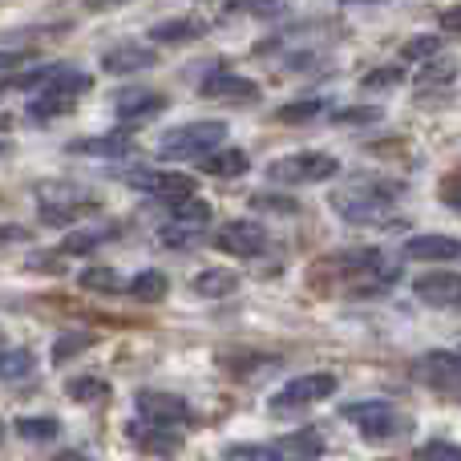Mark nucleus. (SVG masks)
I'll use <instances>...</instances> for the list:
<instances>
[{
    "instance_id": "nucleus-41",
    "label": "nucleus",
    "mask_w": 461,
    "mask_h": 461,
    "mask_svg": "<svg viewBox=\"0 0 461 461\" xmlns=\"http://www.w3.org/2000/svg\"><path fill=\"white\" fill-rule=\"evenodd\" d=\"M438 24H441V32H454V37H461V5L441 8V13H438Z\"/></svg>"
},
{
    "instance_id": "nucleus-19",
    "label": "nucleus",
    "mask_w": 461,
    "mask_h": 461,
    "mask_svg": "<svg viewBox=\"0 0 461 461\" xmlns=\"http://www.w3.org/2000/svg\"><path fill=\"white\" fill-rule=\"evenodd\" d=\"M191 287H194V295H203V300H223V295L239 292V276L227 267H207L191 279Z\"/></svg>"
},
{
    "instance_id": "nucleus-15",
    "label": "nucleus",
    "mask_w": 461,
    "mask_h": 461,
    "mask_svg": "<svg viewBox=\"0 0 461 461\" xmlns=\"http://www.w3.org/2000/svg\"><path fill=\"white\" fill-rule=\"evenodd\" d=\"M417 376L425 384H461V348L457 352H429L417 360Z\"/></svg>"
},
{
    "instance_id": "nucleus-35",
    "label": "nucleus",
    "mask_w": 461,
    "mask_h": 461,
    "mask_svg": "<svg viewBox=\"0 0 461 461\" xmlns=\"http://www.w3.org/2000/svg\"><path fill=\"white\" fill-rule=\"evenodd\" d=\"M61 69V65H41V69H29V73H16V77H5L0 81V89H37V86H45L53 73Z\"/></svg>"
},
{
    "instance_id": "nucleus-27",
    "label": "nucleus",
    "mask_w": 461,
    "mask_h": 461,
    "mask_svg": "<svg viewBox=\"0 0 461 461\" xmlns=\"http://www.w3.org/2000/svg\"><path fill=\"white\" fill-rule=\"evenodd\" d=\"M13 429L21 441H53L57 433H61V425H57L53 417H21Z\"/></svg>"
},
{
    "instance_id": "nucleus-39",
    "label": "nucleus",
    "mask_w": 461,
    "mask_h": 461,
    "mask_svg": "<svg viewBox=\"0 0 461 461\" xmlns=\"http://www.w3.org/2000/svg\"><path fill=\"white\" fill-rule=\"evenodd\" d=\"M373 118H381V113L368 110V105H357V110H340V113H336V122H340V126H365V122H373Z\"/></svg>"
},
{
    "instance_id": "nucleus-5",
    "label": "nucleus",
    "mask_w": 461,
    "mask_h": 461,
    "mask_svg": "<svg viewBox=\"0 0 461 461\" xmlns=\"http://www.w3.org/2000/svg\"><path fill=\"white\" fill-rule=\"evenodd\" d=\"M344 421H352L368 441H389L397 433H409V421L389 405V401H352L340 409Z\"/></svg>"
},
{
    "instance_id": "nucleus-38",
    "label": "nucleus",
    "mask_w": 461,
    "mask_h": 461,
    "mask_svg": "<svg viewBox=\"0 0 461 461\" xmlns=\"http://www.w3.org/2000/svg\"><path fill=\"white\" fill-rule=\"evenodd\" d=\"M401 81H405V73L401 69H373L365 77V86L368 89H389V86H401Z\"/></svg>"
},
{
    "instance_id": "nucleus-48",
    "label": "nucleus",
    "mask_w": 461,
    "mask_h": 461,
    "mask_svg": "<svg viewBox=\"0 0 461 461\" xmlns=\"http://www.w3.org/2000/svg\"><path fill=\"white\" fill-rule=\"evenodd\" d=\"M340 5H357V0H340Z\"/></svg>"
},
{
    "instance_id": "nucleus-34",
    "label": "nucleus",
    "mask_w": 461,
    "mask_h": 461,
    "mask_svg": "<svg viewBox=\"0 0 461 461\" xmlns=\"http://www.w3.org/2000/svg\"><path fill=\"white\" fill-rule=\"evenodd\" d=\"M441 53V37H433V32H421V37H409L405 45H401V57L405 61H425V57Z\"/></svg>"
},
{
    "instance_id": "nucleus-45",
    "label": "nucleus",
    "mask_w": 461,
    "mask_h": 461,
    "mask_svg": "<svg viewBox=\"0 0 461 461\" xmlns=\"http://www.w3.org/2000/svg\"><path fill=\"white\" fill-rule=\"evenodd\" d=\"M105 5H118V0H86V8H105Z\"/></svg>"
},
{
    "instance_id": "nucleus-49",
    "label": "nucleus",
    "mask_w": 461,
    "mask_h": 461,
    "mask_svg": "<svg viewBox=\"0 0 461 461\" xmlns=\"http://www.w3.org/2000/svg\"><path fill=\"white\" fill-rule=\"evenodd\" d=\"M381 461H393V457H381Z\"/></svg>"
},
{
    "instance_id": "nucleus-29",
    "label": "nucleus",
    "mask_w": 461,
    "mask_h": 461,
    "mask_svg": "<svg viewBox=\"0 0 461 461\" xmlns=\"http://www.w3.org/2000/svg\"><path fill=\"white\" fill-rule=\"evenodd\" d=\"M77 284L86 287V292H105V295L122 292V279H118V271L113 267H86L77 276Z\"/></svg>"
},
{
    "instance_id": "nucleus-50",
    "label": "nucleus",
    "mask_w": 461,
    "mask_h": 461,
    "mask_svg": "<svg viewBox=\"0 0 461 461\" xmlns=\"http://www.w3.org/2000/svg\"><path fill=\"white\" fill-rule=\"evenodd\" d=\"M300 461H312V457H300Z\"/></svg>"
},
{
    "instance_id": "nucleus-24",
    "label": "nucleus",
    "mask_w": 461,
    "mask_h": 461,
    "mask_svg": "<svg viewBox=\"0 0 461 461\" xmlns=\"http://www.w3.org/2000/svg\"><path fill=\"white\" fill-rule=\"evenodd\" d=\"M113 235H118V227H89V230H73V235H65L61 255H86V251L102 247L105 239H113Z\"/></svg>"
},
{
    "instance_id": "nucleus-17",
    "label": "nucleus",
    "mask_w": 461,
    "mask_h": 461,
    "mask_svg": "<svg viewBox=\"0 0 461 461\" xmlns=\"http://www.w3.org/2000/svg\"><path fill=\"white\" fill-rule=\"evenodd\" d=\"M113 110H118L122 122H146V118H154V113L167 110V97L150 94V89H130V94L118 97V105H113Z\"/></svg>"
},
{
    "instance_id": "nucleus-47",
    "label": "nucleus",
    "mask_w": 461,
    "mask_h": 461,
    "mask_svg": "<svg viewBox=\"0 0 461 461\" xmlns=\"http://www.w3.org/2000/svg\"><path fill=\"white\" fill-rule=\"evenodd\" d=\"M0 130H8V118H0Z\"/></svg>"
},
{
    "instance_id": "nucleus-13",
    "label": "nucleus",
    "mask_w": 461,
    "mask_h": 461,
    "mask_svg": "<svg viewBox=\"0 0 461 461\" xmlns=\"http://www.w3.org/2000/svg\"><path fill=\"white\" fill-rule=\"evenodd\" d=\"M158 61L150 45H138V41H126V45H113L110 53H102V69L113 73V77H126V73H142Z\"/></svg>"
},
{
    "instance_id": "nucleus-2",
    "label": "nucleus",
    "mask_w": 461,
    "mask_h": 461,
    "mask_svg": "<svg viewBox=\"0 0 461 461\" xmlns=\"http://www.w3.org/2000/svg\"><path fill=\"white\" fill-rule=\"evenodd\" d=\"M89 86H94V77H89V73L61 65V69H57L53 77L41 86V94L32 97L29 118H32V122H53V118H61V113H69L73 105H77V97L89 94Z\"/></svg>"
},
{
    "instance_id": "nucleus-3",
    "label": "nucleus",
    "mask_w": 461,
    "mask_h": 461,
    "mask_svg": "<svg viewBox=\"0 0 461 461\" xmlns=\"http://www.w3.org/2000/svg\"><path fill=\"white\" fill-rule=\"evenodd\" d=\"M227 138V122H186V126H175L158 138V154L167 162H178V158H203L207 150L223 146Z\"/></svg>"
},
{
    "instance_id": "nucleus-36",
    "label": "nucleus",
    "mask_w": 461,
    "mask_h": 461,
    "mask_svg": "<svg viewBox=\"0 0 461 461\" xmlns=\"http://www.w3.org/2000/svg\"><path fill=\"white\" fill-rule=\"evenodd\" d=\"M251 211H276V215H295L300 203L287 199V194H255L251 199Z\"/></svg>"
},
{
    "instance_id": "nucleus-20",
    "label": "nucleus",
    "mask_w": 461,
    "mask_h": 461,
    "mask_svg": "<svg viewBox=\"0 0 461 461\" xmlns=\"http://www.w3.org/2000/svg\"><path fill=\"white\" fill-rule=\"evenodd\" d=\"M207 32V24L194 21V16H178V21H162L150 29V41H158V45H178V41H194Z\"/></svg>"
},
{
    "instance_id": "nucleus-30",
    "label": "nucleus",
    "mask_w": 461,
    "mask_h": 461,
    "mask_svg": "<svg viewBox=\"0 0 461 461\" xmlns=\"http://www.w3.org/2000/svg\"><path fill=\"white\" fill-rule=\"evenodd\" d=\"M94 344V336L89 332H61L53 344V365H69L73 357H81V352Z\"/></svg>"
},
{
    "instance_id": "nucleus-9",
    "label": "nucleus",
    "mask_w": 461,
    "mask_h": 461,
    "mask_svg": "<svg viewBox=\"0 0 461 461\" xmlns=\"http://www.w3.org/2000/svg\"><path fill=\"white\" fill-rule=\"evenodd\" d=\"M130 183L142 186V191H150L158 203H170V207L194 194V178L175 175V170H138V175H130Z\"/></svg>"
},
{
    "instance_id": "nucleus-32",
    "label": "nucleus",
    "mask_w": 461,
    "mask_h": 461,
    "mask_svg": "<svg viewBox=\"0 0 461 461\" xmlns=\"http://www.w3.org/2000/svg\"><path fill=\"white\" fill-rule=\"evenodd\" d=\"M320 449H324V441H320L316 429H300V433L279 441V454H295V457H316Z\"/></svg>"
},
{
    "instance_id": "nucleus-26",
    "label": "nucleus",
    "mask_w": 461,
    "mask_h": 461,
    "mask_svg": "<svg viewBox=\"0 0 461 461\" xmlns=\"http://www.w3.org/2000/svg\"><path fill=\"white\" fill-rule=\"evenodd\" d=\"M324 113V97H300V102H287L276 110V122L284 126H300V122H312Z\"/></svg>"
},
{
    "instance_id": "nucleus-42",
    "label": "nucleus",
    "mask_w": 461,
    "mask_h": 461,
    "mask_svg": "<svg viewBox=\"0 0 461 461\" xmlns=\"http://www.w3.org/2000/svg\"><path fill=\"white\" fill-rule=\"evenodd\" d=\"M29 239H32V230L21 227V223H5V227H0V247H5V243H29Z\"/></svg>"
},
{
    "instance_id": "nucleus-28",
    "label": "nucleus",
    "mask_w": 461,
    "mask_h": 461,
    "mask_svg": "<svg viewBox=\"0 0 461 461\" xmlns=\"http://www.w3.org/2000/svg\"><path fill=\"white\" fill-rule=\"evenodd\" d=\"M223 461H279V446H263V441H239L223 449Z\"/></svg>"
},
{
    "instance_id": "nucleus-33",
    "label": "nucleus",
    "mask_w": 461,
    "mask_h": 461,
    "mask_svg": "<svg viewBox=\"0 0 461 461\" xmlns=\"http://www.w3.org/2000/svg\"><path fill=\"white\" fill-rule=\"evenodd\" d=\"M199 239H203V227H186V223H170V227L158 230V243H162V247H175V251H183V247L199 243Z\"/></svg>"
},
{
    "instance_id": "nucleus-40",
    "label": "nucleus",
    "mask_w": 461,
    "mask_h": 461,
    "mask_svg": "<svg viewBox=\"0 0 461 461\" xmlns=\"http://www.w3.org/2000/svg\"><path fill=\"white\" fill-rule=\"evenodd\" d=\"M438 199L446 203V207H454V211H461V175H454V178H446V183L438 186Z\"/></svg>"
},
{
    "instance_id": "nucleus-22",
    "label": "nucleus",
    "mask_w": 461,
    "mask_h": 461,
    "mask_svg": "<svg viewBox=\"0 0 461 461\" xmlns=\"http://www.w3.org/2000/svg\"><path fill=\"white\" fill-rule=\"evenodd\" d=\"M454 77H457V61H454V57L433 53V57H425V69L417 73L413 81L421 89H438V86H454Z\"/></svg>"
},
{
    "instance_id": "nucleus-6",
    "label": "nucleus",
    "mask_w": 461,
    "mask_h": 461,
    "mask_svg": "<svg viewBox=\"0 0 461 461\" xmlns=\"http://www.w3.org/2000/svg\"><path fill=\"white\" fill-rule=\"evenodd\" d=\"M332 393H336L332 373L292 376L287 384H279V389L271 393V409H276V413H287V409H303V405H316V401H328Z\"/></svg>"
},
{
    "instance_id": "nucleus-37",
    "label": "nucleus",
    "mask_w": 461,
    "mask_h": 461,
    "mask_svg": "<svg viewBox=\"0 0 461 461\" xmlns=\"http://www.w3.org/2000/svg\"><path fill=\"white\" fill-rule=\"evenodd\" d=\"M417 457L421 461H461V446H454V441H425V446L417 449Z\"/></svg>"
},
{
    "instance_id": "nucleus-31",
    "label": "nucleus",
    "mask_w": 461,
    "mask_h": 461,
    "mask_svg": "<svg viewBox=\"0 0 461 461\" xmlns=\"http://www.w3.org/2000/svg\"><path fill=\"white\" fill-rule=\"evenodd\" d=\"M170 215H175V223H186V227H207L211 223V203H203V199H183V203H175L170 207Z\"/></svg>"
},
{
    "instance_id": "nucleus-10",
    "label": "nucleus",
    "mask_w": 461,
    "mask_h": 461,
    "mask_svg": "<svg viewBox=\"0 0 461 461\" xmlns=\"http://www.w3.org/2000/svg\"><path fill=\"white\" fill-rule=\"evenodd\" d=\"M413 295L429 308H457L461 303V271H425L413 279Z\"/></svg>"
},
{
    "instance_id": "nucleus-44",
    "label": "nucleus",
    "mask_w": 461,
    "mask_h": 461,
    "mask_svg": "<svg viewBox=\"0 0 461 461\" xmlns=\"http://www.w3.org/2000/svg\"><path fill=\"white\" fill-rule=\"evenodd\" d=\"M49 461H89L86 454H77V449H61V454H53Z\"/></svg>"
},
{
    "instance_id": "nucleus-11",
    "label": "nucleus",
    "mask_w": 461,
    "mask_h": 461,
    "mask_svg": "<svg viewBox=\"0 0 461 461\" xmlns=\"http://www.w3.org/2000/svg\"><path fill=\"white\" fill-rule=\"evenodd\" d=\"M126 438L134 441V449H142V454H158V457H170L183 449V438L175 433V425H154V421H134L126 429Z\"/></svg>"
},
{
    "instance_id": "nucleus-14",
    "label": "nucleus",
    "mask_w": 461,
    "mask_h": 461,
    "mask_svg": "<svg viewBox=\"0 0 461 461\" xmlns=\"http://www.w3.org/2000/svg\"><path fill=\"white\" fill-rule=\"evenodd\" d=\"M405 259L454 263V259H461V239H454V235H413L405 243Z\"/></svg>"
},
{
    "instance_id": "nucleus-46",
    "label": "nucleus",
    "mask_w": 461,
    "mask_h": 461,
    "mask_svg": "<svg viewBox=\"0 0 461 461\" xmlns=\"http://www.w3.org/2000/svg\"><path fill=\"white\" fill-rule=\"evenodd\" d=\"M5 154H8V142H0V158H5Z\"/></svg>"
},
{
    "instance_id": "nucleus-18",
    "label": "nucleus",
    "mask_w": 461,
    "mask_h": 461,
    "mask_svg": "<svg viewBox=\"0 0 461 461\" xmlns=\"http://www.w3.org/2000/svg\"><path fill=\"white\" fill-rule=\"evenodd\" d=\"M130 150H134V142L126 134H97L69 142V154H89V158H126Z\"/></svg>"
},
{
    "instance_id": "nucleus-8",
    "label": "nucleus",
    "mask_w": 461,
    "mask_h": 461,
    "mask_svg": "<svg viewBox=\"0 0 461 461\" xmlns=\"http://www.w3.org/2000/svg\"><path fill=\"white\" fill-rule=\"evenodd\" d=\"M134 405H138V413H142L146 421H154V425H186V421H194L191 405H186L183 397H175V393L142 389L134 397Z\"/></svg>"
},
{
    "instance_id": "nucleus-21",
    "label": "nucleus",
    "mask_w": 461,
    "mask_h": 461,
    "mask_svg": "<svg viewBox=\"0 0 461 461\" xmlns=\"http://www.w3.org/2000/svg\"><path fill=\"white\" fill-rule=\"evenodd\" d=\"M65 397L77 401V405H102V401L110 397V384H105V376H94V373L69 376V381H65Z\"/></svg>"
},
{
    "instance_id": "nucleus-4",
    "label": "nucleus",
    "mask_w": 461,
    "mask_h": 461,
    "mask_svg": "<svg viewBox=\"0 0 461 461\" xmlns=\"http://www.w3.org/2000/svg\"><path fill=\"white\" fill-rule=\"evenodd\" d=\"M340 175V162L332 154H287V158L267 162V183H284V186H303V183H328Z\"/></svg>"
},
{
    "instance_id": "nucleus-1",
    "label": "nucleus",
    "mask_w": 461,
    "mask_h": 461,
    "mask_svg": "<svg viewBox=\"0 0 461 461\" xmlns=\"http://www.w3.org/2000/svg\"><path fill=\"white\" fill-rule=\"evenodd\" d=\"M397 199V183H352L344 191H332V211L344 223H376L381 215H389Z\"/></svg>"
},
{
    "instance_id": "nucleus-51",
    "label": "nucleus",
    "mask_w": 461,
    "mask_h": 461,
    "mask_svg": "<svg viewBox=\"0 0 461 461\" xmlns=\"http://www.w3.org/2000/svg\"><path fill=\"white\" fill-rule=\"evenodd\" d=\"M0 340H5V332H0Z\"/></svg>"
},
{
    "instance_id": "nucleus-43",
    "label": "nucleus",
    "mask_w": 461,
    "mask_h": 461,
    "mask_svg": "<svg viewBox=\"0 0 461 461\" xmlns=\"http://www.w3.org/2000/svg\"><path fill=\"white\" fill-rule=\"evenodd\" d=\"M13 65H21V53H8V49H0V73L13 69Z\"/></svg>"
},
{
    "instance_id": "nucleus-16",
    "label": "nucleus",
    "mask_w": 461,
    "mask_h": 461,
    "mask_svg": "<svg viewBox=\"0 0 461 461\" xmlns=\"http://www.w3.org/2000/svg\"><path fill=\"white\" fill-rule=\"evenodd\" d=\"M203 175H215V178H239L251 170V158H247V150H239V146H215V154H203L199 158Z\"/></svg>"
},
{
    "instance_id": "nucleus-25",
    "label": "nucleus",
    "mask_w": 461,
    "mask_h": 461,
    "mask_svg": "<svg viewBox=\"0 0 461 461\" xmlns=\"http://www.w3.org/2000/svg\"><path fill=\"white\" fill-rule=\"evenodd\" d=\"M37 368V357L29 348H8L0 352V381H24Z\"/></svg>"
},
{
    "instance_id": "nucleus-23",
    "label": "nucleus",
    "mask_w": 461,
    "mask_h": 461,
    "mask_svg": "<svg viewBox=\"0 0 461 461\" xmlns=\"http://www.w3.org/2000/svg\"><path fill=\"white\" fill-rule=\"evenodd\" d=\"M167 287H170V284H167V276L150 267V271H138V276L126 284V292L134 295V300H142V303H158L162 295H167Z\"/></svg>"
},
{
    "instance_id": "nucleus-12",
    "label": "nucleus",
    "mask_w": 461,
    "mask_h": 461,
    "mask_svg": "<svg viewBox=\"0 0 461 461\" xmlns=\"http://www.w3.org/2000/svg\"><path fill=\"white\" fill-rule=\"evenodd\" d=\"M199 94L207 102H259V86L251 77H239V73H211L199 86Z\"/></svg>"
},
{
    "instance_id": "nucleus-7",
    "label": "nucleus",
    "mask_w": 461,
    "mask_h": 461,
    "mask_svg": "<svg viewBox=\"0 0 461 461\" xmlns=\"http://www.w3.org/2000/svg\"><path fill=\"white\" fill-rule=\"evenodd\" d=\"M215 247L239 259H255V255L267 251V227L255 223V219H235L215 230Z\"/></svg>"
}]
</instances>
